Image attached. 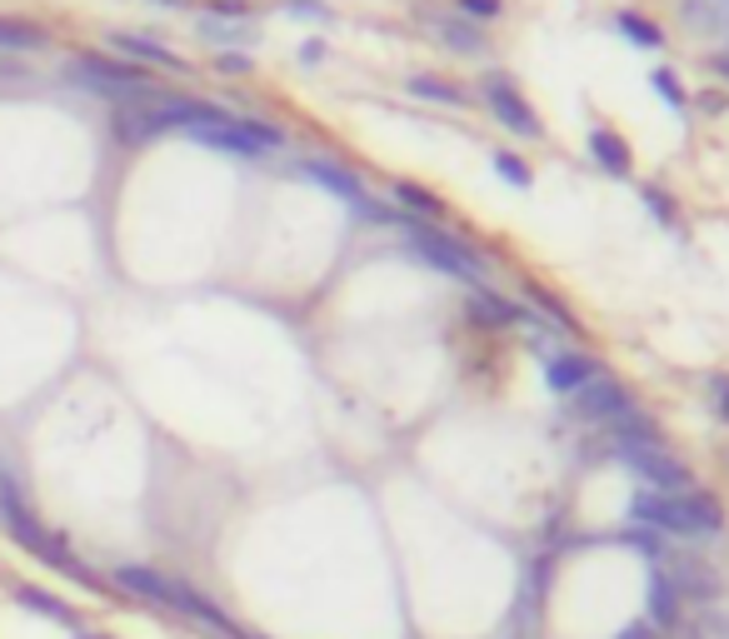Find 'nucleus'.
<instances>
[{
	"mask_svg": "<svg viewBox=\"0 0 729 639\" xmlns=\"http://www.w3.org/2000/svg\"><path fill=\"white\" fill-rule=\"evenodd\" d=\"M0 525L10 529V539H16L20 549H30V555L40 559V565H50V569H60L65 579H75V585H85V589H95L100 579L90 575L85 565H80L75 555H70V545L55 535V529H45L40 525V515L30 509V499H26V489H20V479L10 475L6 465H0Z\"/></svg>",
	"mask_w": 729,
	"mask_h": 639,
	"instance_id": "obj_1",
	"label": "nucleus"
},
{
	"mask_svg": "<svg viewBox=\"0 0 729 639\" xmlns=\"http://www.w3.org/2000/svg\"><path fill=\"white\" fill-rule=\"evenodd\" d=\"M629 519L655 529V535H719L725 509H719L715 495H699V489H685V495L639 489V495L629 499Z\"/></svg>",
	"mask_w": 729,
	"mask_h": 639,
	"instance_id": "obj_2",
	"label": "nucleus"
},
{
	"mask_svg": "<svg viewBox=\"0 0 729 639\" xmlns=\"http://www.w3.org/2000/svg\"><path fill=\"white\" fill-rule=\"evenodd\" d=\"M395 225L405 230L409 250H415V255L425 260V265H435L439 275H449V280H465L469 290H479V285H485V260H479L475 250L465 245V240L445 235V230L425 225V220H415V215H395Z\"/></svg>",
	"mask_w": 729,
	"mask_h": 639,
	"instance_id": "obj_3",
	"label": "nucleus"
},
{
	"mask_svg": "<svg viewBox=\"0 0 729 639\" xmlns=\"http://www.w3.org/2000/svg\"><path fill=\"white\" fill-rule=\"evenodd\" d=\"M65 80L75 90H90V95H105V100H125V105H145L150 85L130 60H110V55H75L65 65Z\"/></svg>",
	"mask_w": 729,
	"mask_h": 639,
	"instance_id": "obj_4",
	"label": "nucleus"
},
{
	"mask_svg": "<svg viewBox=\"0 0 729 639\" xmlns=\"http://www.w3.org/2000/svg\"><path fill=\"white\" fill-rule=\"evenodd\" d=\"M609 455H615L625 469H635V475L645 479L649 489H659V495H685L689 489V465L669 455L665 445H615Z\"/></svg>",
	"mask_w": 729,
	"mask_h": 639,
	"instance_id": "obj_5",
	"label": "nucleus"
},
{
	"mask_svg": "<svg viewBox=\"0 0 729 639\" xmlns=\"http://www.w3.org/2000/svg\"><path fill=\"white\" fill-rule=\"evenodd\" d=\"M300 175L315 180V185H320V190H330V195H340L350 210H355L360 220H395V210H385L379 200H369L355 170L335 165V160H325V155H305V160H300Z\"/></svg>",
	"mask_w": 729,
	"mask_h": 639,
	"instance_id": "obj_6",
	"label": "nucleus"
},
{
	"mask_svg": "<svg viewBox=\"0 0 729 639\" xmlns=\"http://www.w3.org/2000/svg\"><path fill=\"white\" fill-rule=\"evenodd\" d=\"M625 409H635V395H629L619 379H605V375H595L585 389L569 395V415L585 419V425H609V419H619Z\"/></svg>",
	"mask_w": 729,
	"mask_h": 639,
	"instance_id": "obj_7",
	"label": "nucleus"
},
{
	"mask_svg": "<svg viewBox=\"0 0 729 639\" xmlns=\"http://www.w3.org/2000/svg\"><path fill=\"white\" fill-rule=\"evenodd\" d=\"M539 365H545V385L555 395H575L599 375V359L579 355V349H539Z\"/></svg>",
	"mask_w": 729,
	"mask_h": 639,
	"instance_id": "obj_8",
	"label": "nucleus"
},
{
	"mask_svg": "<svg viewBox=\"0 0 729 639\" xmlns=\"http://www.w3.org/2000/svg\"><path fill=\"white\" fill-rule=\"evenodd\" d=\"M485 100H489V110H495L499 120H505L515 135H525V140H539V120H535V110H529V100L519 95L515 85H509L505 75H485Z\"/></svg>",
	"mask_w": 729,
	"mask_h": 639,
	"instance_id": "obj_9",
	"label": "nucleus"
},
{
	"mask_svg": "<svg viewBox=\"0 0 729 639\" xmlns=\"http://www.w3.org/2000/svg\"><path fill=\"white\" fill-rule=\"evenodd\" d=\"M110 45L120 50V60H135V65H165V70H175V75H185V60L175 55V50H165L160 40H150V36H130V30H110Z\"/></svg>",
	"mask_w": 729,
	"mask_h": 639,
	"instance_id": "obj_10",
	"label": "nucleus"
},
{
	"mask_svg": "<svg viewBox=\"0 0 729 639\" xmlns=\"http://www.w3.org/2000/svg\"><path fill=\"white\" fill-rule=\"evenodd\" d=\"M679 619H685V595H679L675 575H649V625H655V635H665V629H679Z\"/></svg>",
	"mask_w": 729,
	"mask_h": 639,
	"instance_id": "obj_11",
	"label": "nucleus"
},
{
	"mask_svg": "<svg viewBox=\"0 0 729 639\" xmlns=\"http://www.w3.org/2000/svg\"><path fill=\"white\" fill-rule=\"evenodd\" d=\"M110 585L125 589V595L150 599V605H170V589H175V579L155 575V569H145V565H115V569H110Z\"/></svg>",
	"mask_w": 729,
	"mask_h": 639,
	"instance_id": "obj_12",
	"label": "nucleus"
},
{
	"mask_svg": "<svg viewBox=\"0 0 729 639\" xmlns=\"http://www.w3.org/2000/svg\"><path fill=\"white\" fill-rule=\"evenodd\" d=\"M110 135H115L120 145H150V140L160 135L155 120H150V100L145 105H120L115 115H110Z\"/></svg>",
	"mask_w": 729,
	"mask_h": 639,
	"instance_id": "obj_13",
	"label": "nucleus"
},
{
	"mask_svg": "<svg viewBox=\"0 0 729 639\" xmlns=\"http://www.w3.org/2000/svg\"><path fill=\"white\" fill-rule=\"evenodd\" d=\"M475 320H485V325H495V329H505V325H529L525 310H519L515 300L495 295L489 285H479V290H475Z\"/></svg>",
	"mask_w": 729,
	"mask_h": 639,
	"instance_id": "obj_14",
	"label": "nucleus"
},
{
	"mask_svg": "<svg viewBox=\"0 0 729 639\" xmlns=\"http://www.w3.org/2000/svg\"><path fill=\"white\" fill-rule=\"evenodd\" d=\"M10 595H16V605H26L30 615H45V619H55V625H70V629H75V609H70L60 595H50V589L16 585V589H10Z\"/></svg>",
	"mask_w": 729,
	"mask_h": 639,
	"instance_id": "obj_15",
	"label": "nucleus"
},
{
	"mask_svg": "<svg viewBox=\"0 0 729 639\" xmlns=\"http://www.w3.org/2000/svg\"><path fill=\"white\" fill-rule=\"evenodd\" d=\"M589 155H595L609 175H629V145H625V135H615V130H605V125L589 130Z\"/></svg>",
	"mask_w": 729,
	"mask_h": 639,
	"instance_id": "obj_16",
	"label": "nucleus"
},
{
	"mask_svg": "<svg viewBox=\"0 0 729 639\" xmlns=\"http://www.w3.org/2000/svg\"><path fill=\"white\" fill-rule=\"evenodd\" d=\"M40 45H45V30H40V26L0 16V50H40Z\"/></svg>",
	"mask_w": 729,
	"mask_h": 639,
	"instance_id": "obj_17",
	"label": "nucleus"
},
{
	"mask_svg": "<svg viewBox=\"0 0 729 639\" xmlns=\"http://www.w3.org/2000/svg\"><path fill=\"white\" fill-rule=\"evenodd\" d=\"M395 200H399V205H405V210H415V215H425V220L445 215V205H439V195H435V190L415 185V180H399V185H395Z\"/></svg>",
	"mask_w": 729,
	"mask_h": 639,
	"instance_id": "obj_18",
	"label": "nucleus"
},
{
	"mask_svg": "<svg viewBox=\"0 0 729 639\" xmlns=\"http://www.w3.org/2000/svg\"><path fill=\"white\" fill-rule=\"evenodd\" d=\"M409 95L419 100H439V105H465V90H455L439 75H409Z\"/></svg>",
	"mask_w": 729,
	"mask_h": 639,
	"instance_id": "obj_19",
	"label": "nucleus"
},
{
	"mask_svg": "<svg viewBox=\"0 0 729 639\" xmlns=\"http://www.w3.org/2000/svg\"><path fill=\"white\" fill-rule=\"evenodd\" d=\"M615 30H625V36L635 40L639 50H655L659 45V26H655V20H645V16H635V10H619Z\"/></svg>",
	"mask_w": 729,
	"mask_h": 639,
	"instance_id": "obj_20",
	"label": "nucleus"
},
{
	"mask_svg": "<svg viewBox=\"0 0 729 639\" xmlns=\"http://www.w3.org/2000/svg\"><path fill=\"white\" fill-rule=\"evenodd\" d=\"M619 545H629V549H639L645 559H659V555H669L665 549V535H655V529H645V525H635V529H619Z\"/></svg>",
	"mask_w": 729,
	"mask_h": 639,
	"instance_id": "obj_21",
	"label": "nucleus"
},
{
	"mask_svg": "<svg viewBox=\"0 0 729 639\" xmlns=\"http://www.w3.org/2000/svg\"><path fill=\"white\" fill-rule=\"evenodd\" d=\"M439 36L455 50H485V36H479L475 26H465V20H439Z\"/></svg>",
	"mask_w": 729,
	"mask_h": 639,
	"instance_id": "obj_22",
	"label": "nucleus"
},
{
	"mask_svg": "<svg viewBox=\"0 0 729 639\" xmlns=\"http://www.w3.org/2000/svg\"><path fill=\"white\" fill-rule=\"evenodd\" d=\"M495 170H499V180H509L515 190H529V180H535V175H529L525 160L509 155V150H495Z\"/></svg>",
	"mask_w": 729,
	"mask_h": 639,
	"instance_id": "obj_23",
	"label": "nucleus"
},
{
	"mask_svg": "<svg viewBox=\"0 0 729 639\" xmlns=\"http://www.w3.org/2000/svg\"><path fill=\"white\" fill-rule=\"evenodd\" d=\"M240 130H245L250 140H255L260 150H280L285 145V135H280L275 125H270V120H255V115H240Z\"/></svg>",
	"mask_w": 729,
	"mask_h": 639,
	"instance_id": "obj_24",
	"label": "nucleus"
},
{
	"mask_svg": "<svg viewBox=\"0 0 729 639\" xmlns=\"http://www.w3.org/2000/svg\"><path fill=\"white\" fill-rule=\"evenodd\" d=\"M649 85H655V95H659V100H669L675 110H685V90H679L675 70H655V75H649Z\"/></svg>",
	"mask_w": 729,
	"mask_h": 639,
	"instance_id": "obj_25",
	"label": "nucleus"
},
{
	"mask_svg": "<svg viewBox=\"0 0 729 639\" xmlns=\"http://www.w3.org/2000/svg\"><path fill=\"white\" fill-rule=\"evenodd\" d=\"M529 300H535V305H539V310H545V315H549V320H555V325H559V329H575V320H569V315H565V305H559V300H549V295H545V290H535V285H529Z\"/></svg>",
	"mask_w": 729,
	"mask_h": 639,
	"instance_id": "obj_26",
	"label": "nucleus"
},
{
	"mask_svg": "<svg viewBox=\"0 0 729 639\" xmlns=\"http://www.w3.org/2000/svg\"><path fill=\"white\" fill-rule=\"evenodd\" d=\"M459 6V16H469V20H495L499 10H505V0H455Z\"/></svg>",
	"mask_w": 729,
	"mask_h": 639,
	"instance_id": "obj_27",
	"label": "nucleus"
},
{
	"mask_svg": "<svg viewBox=\"0 0 729 639\" xmlns=\"http://www.w3.org/2000/svg\"><path fill=\"white\" fill-rule=\"evenodd\" d=\"M215 65L225 70V75H250V70H255V60H250V55H240V50H225V55H220Z\"/></svg>",
	"mask_w": 729,
	"mask_h": 639,
	"instance_id": "obj_28",
	"label": "nucleus"
},
{
	"mask_svg": "<svg viewBox=\"0 0 729 639\" xmlns=\"http://www.w3.org/2000/svg\"><path fill=\"white\" fill-rule=\"evenodd\" d=\"M200 36H210V40H240V36H250V30H240V26H215L210 16H200Z\"/></svg>",
	"mask_w": 729,
	"mask_h": 639,
	"instance_id": "obj_29",
	"label": "nucleus"
},
{
	"mask_svg": "<svg viewBox=\"0 0 729 639\" xmlns=\"http://www.w3.org/2000/svg\"><path fill=\"white\" fill-rule=\"evenodd\" d=\"M645 205H649V215L655 220H675V200L659 195V190H645Z\"/></svg>",
	"mask_w": 729,
	"mask_h": 639,
	"instance_id": "obj_30",
	"label": "nucleus"
},
{
	"mask_svg": "<svg viewBox=\"0 0 729 639\" xmlns=\"http://www.w3.org/2000/svg\"><path fill=\"white\" fill-rule=\"evenodd\" d=\"M290 16H310V20H330L325 6H315V0H290Z\"/></svg>",
	"mask_w": 729,
	"mask_h": 639,
	"instance_id": "obj_31",
	"label": "nucleus"
},
{
	"mask_svg": "<svg viewBox=\"0 0 729 639\" xmlns=\"http://www.w3.org/2000/svg\"><path fill=\"white\" fill-rule=\"evenodd\" d=\"M205 6H210V16H230V20L245 16V6H240V0H205Z\"/></svg>",
	"mask_w": 729,
	"mask_h": 639,
	"instance_id": "obj_32",
	"label": "nucleus"
},
{
	"mask_svg": "<svg viewBox=\"0 0 729 639\" xmlns=\"http://www.w3.org/2000/svg\"><path fill=\"white\" fill-rule=\"evenodd\" d=\"M300 60H305V65H320V60H325V40H305V45H300Z\"/></svg>",
	"mask_w": 729,
	"mask_h": 639,
	"instance_id": "obj_33",
	"label": "nucleus"
},
{
	"mask_svg": "<svg viewBox=\"0 0 729 639\" xmlns=\"http://www.w3.org/2000/svg\"><path fill=\"white\" fill-rule=\"evenodd\" d=\"M615 639H659V635H655V625H649V619H639V625H629L625 635H615Z\"/></svg>",
	"mask_w": 729,
	"mask_h": 639,
	"instance_id": "obj_34",
	"label": "nucleus"
},
{
	"mask_svg": "<svg viewBox=\"0 0 729 639\" xmlns=\"http://www.w3.org/2000/svg\"><path fill=\"white\" fill-rule=\"evenodd\" d=\"M709 385H715V395H719V415L729 419V379H725V375H715Z\"/></svg>",
	"mask_w": 729,
	"mask_h": 639,
	"instance_id": "obj_35",
	"label": "nucleus"
},
{
	"mask_svg": "<svg viewBox=\"0 0 729 639\" xmlns=\"http://www.w3.org/2000/svg\"><path fill=\"white\" fill-rule=\"evenodd\" d=\"M709 65H715V70H719V75H725V80H729V50H719V55H715V60H709Z\"/></svg>",
	"mask_w": 729,
	"mask_h": 639,
	"instance_id": "obj_36",
	"label": "nucleus"
},
{
	"mask_svg": "<svg viewBox=\"0 0 729 639\" xmlns=\"http://www.w3.org/2000/svg\"><path fill=\"white\" fill-rule=\"evenodd\" d=\"M70 639H105V635H90V629H70Z\"/></svg>",
	"mask_w": 729,
	"mask_h": 639,
	"instance_id": "obj_37",
	"label": "nucleus"
},
{
	"mask_svg": "<svg viewBox=\"0 0 729 639\" xmlns=\"http://www.w3.org/2000/svg\"><path fill=\"white\" fill-rule=\"evenodd\" d=\"M155 6H165V10H175V6H185V0H155Z\"/></svg>",
	"mask_w": 729,
	"mask_h": 639,
	"instance_id": "obj_38",
	"label": "nucleus"
}]
</instances>
